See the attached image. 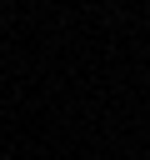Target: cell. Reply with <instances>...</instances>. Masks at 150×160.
<instances>
[{"label": "cell", "mask_w": 150, "mask_h": 160, "mask_svg": "<svg viewBox=\"0 0 150 160\" xmlns=\"http://www.w3.org/2000/svg\"><path fill=\"white\" fill-rule=\"evenodd\" d=\"M0 160H15V155H0Z\"/></svg>", "instance_id": "obj_1"}]
</instances>
